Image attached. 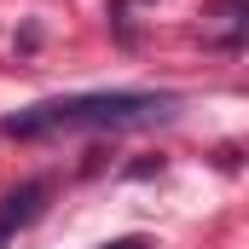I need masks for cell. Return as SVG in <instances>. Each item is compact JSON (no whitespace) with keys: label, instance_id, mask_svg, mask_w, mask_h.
Wrapping results in <instances>:
<instances>
[{"label":"cell","instance_id":"cell-1","mask_svg":"<svg viewBox=\"0 0 249 249\" xmlns=\"http://www.w3.org/2000/svg\"><path fill=\"white\" fill-rule=\"evenodd\" d=\"M180 99L174 93H139V87H116V93H70V99H41L18 116H6L0 133L12 139H35V133H75V127H145L174 116Z\"/></svg>","mask_w":249,"mask_h":249},{"label":"cell","instance_id":"cell-2","mask_svg":"<svg viewBox=\"0 0 249 249\" xmlns=\"http://www.w3.org/2000/svg\"><path fill=\"white\" fill-rule=\"evenodd\" d=\"M47 197H53L47 180H23V186H12L6 197H0V249L12 244L23 226H35V220L47 214Z\"/></svg>","mask_w":249,"mask_h":249},{"label":"cell","instance_id":"cell-3","mask_svg":"<svg viewBox=\"0 0 249 249\" xmlns=\"http://www.w3.org/2000/svg\"><path fill=\"white\" fill-rule=\"evenodd\" d=\"M105 249H151L145 238H116V244H105Z\"/></svg>","mask_w":249,"mask_h":249}]
</instances>
